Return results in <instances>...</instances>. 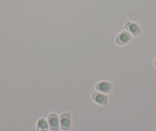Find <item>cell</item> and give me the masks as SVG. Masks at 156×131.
Instances as JSON below:
<instances>
[{"label":"cell","instance_id":"obj_7","mask_svg":"<svg viewBox=\"0 0 156 131\" xmlns=\"http://www.w3.org/2000/svg\"><path fill=\"white\" fill-rule=\"evenodd\" d=\"M49 126L47 119L41 117L37 120L36 123V130L37 131H48Z\"/></svg>","mask_w":156,"mask_h":131},{"label":"cell","instance_id":"obj_1","mask_svg":"<svg viewBox=\"0 0 156 131\" xmlns=\"http://www.w3.org/2000/svg\"><path fill=\"white\" fill-rule=\"evenodd\" d=\"M48 123L49 129L51 131L60 130V117L55 113H51L48 117Z\"/></svg>","mask_w":156,"mask_h":131},{"label":"cell","instance_id":"obj_4","mask_svg":"<svg viewBox=\"0 0 156 131\" xmlns=\"http://www.w3.org/2000/svg\"><path fill=\"white\" fill-rule=\"evenodd\" d=\"M132 35L128 31H123L119 33L115 39V42L118 45H125L130 42Z\"/></svg>","mask_w":156,"mask_h":131},{"label":"cell","instance_id":"obj_3","mask_svg":"<svg viewBox=\"0 0 156 131\" xmlns=\"http://www.w3.org/2000/svg\"><path fill=\"white\" fill-rule=\"evenodd\" d=\"M91 97H92L93 101L95 102L97 104L100 105V106H106L108 104V100H109L106 94L99 92V91L93 93Z\"/></svg>","mask_w":156,"mask_h":131},{"label":"cell","instance_id":"obj_8","mask_svg":"<svg viewBox=\"0 0 156 131\" xmlns=\"http://www.w3.org/2000/svg\"><path fill=\"white\" fill-rule=\"evenodd\" d=\"M154 67H156V58H155V60H154Z\"/></svg>","mask_w":156,"mask_h":131},{"label":"cell","instance_id":"obj_6","mask_svg":"<svg viewBox=\"0 0 156 131\" xmlns=\"http://www.w3.org/2000/svg\"><path fill=\"white\" fill-rule=\"evenodd\" d=\"M125 28L129 32L131 35L134 36H138L140 35L141 33V29L140 27L138 24H136V22H128L126 23Z\"/></svg>","mask_w":156,"mask_h":131},{"label":"cell","instance_id":"obj_5","mask_svg":"<svg viewBox=\"0 0 156 131\" xmlns=\"http://www.w3.org/2000/svg\"><path fill=\"white\" fill-rule=\"evenodd\" d=\"M112 87V84L110 81H101L98 82L96 85V89L99 92L103 93V94H109L111 91Z\"/></svg>","mask_w":156,"mask_h":131},{"label":"cell","instance_id":"obj_2","mask_svg":"<svg viewBox=\"0 0 156 131\" xmlns=\"http://www.w3.org/2000/svg\"><path fill=\"white\" fill-rule=\"evenodd\" d=\"M71 126V114L69 112L63 113L60 116V128L63 131H67Z\"/></svg>","mask_w":156,"mask_h":131}]
</instances>
